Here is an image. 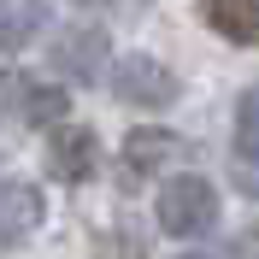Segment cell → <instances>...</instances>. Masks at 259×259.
<instances>
[{"label": "cell", "instance_id": "cell-5", "mask_svg": "<svg viewBox=\"0 0 259 259\" xmlns=\"http://www.w3.org/2000/svg\"><path fill=\"white\" fill-rule=\"evenodd\" d=\"M95 153H100V136L89 124H65L59 136H53V171H59L65 183L95 177Z\"/></svg>", "mask_w": 259, "mask_h": 259}, {"label": "cell", "instance_id": "cell-7", "mask_svg": "<svg viewBox=\"0 0 259 259\" xmlns=\"http://www.w3.org/2000/svg\"><path fill=\"white\" fill-rule=\"evenodd\" d=\"M171 153H183V142L171 136V130H136L124 142V171L130 177H147V171H159Z\"/></svg>", "mask_w": 259, "mask_h": 259}, {"label": "cell", "instance_id": "cell-11", "mask_svg": "<svg viewBox=\"0 0 259 259\" xmlns=\"http://www.w3.org/2000/svg\"><path fill=\"white\" fill-rule=\"evenodd\" d=\"M95 259H147L136 230H100L95 236Z\"/></svg>", "mask_w": 259, "mask_h": 259}, {"label": "cell", "instance_id": "cell-3", "mask_svg": "<svg viewBox=\"0 0 259 259\" xmlns=\"http://www.w3.org/2000/svg\"><path fill=\"white\" fill-rule=\"evenodd\" d=\"M41 218H48V194L35 189V183H24V177L0 183V247L30 242L35 230H41Z\"/></svg>", "mask_w": 259, "mask_h": 259}, {"label": "cell", "instance_id": "cell-4", "mask_svg": "<svg viewBox=\"0 0 259 259\" xmlns=\"http://www.w3.org/2000/svg\"><path fill=\"white\" fill-rule=\"evenodd\" d=\"M106 53H112V41H106V30H100V24H77V30L53 35V65H59L65 77L95 82L100 65H106Z\"/></svg>", "mask_w": 259, "mask_h": 259}, {"label": "cell", "instance_id": "cell-12", "mask_svg": "<svg viewBox=\"0 0 259 259\" xmlns=\"http://www.w3.org/2000/svg\"><path fill=\"white\" fill-rule=\"evenodd\" d=\"M236 183H242V189L259 200V159H242V165H236Z\"/></svg>", "mask_w": 259, "mask_h": 259}, {"label": "cell", "instance_id": "cell-13", "mask_svg": "<svg viewBox=\"0 0 259 259\" xmlns=\"http://www.w3.org/2000/svg\"><path fill=\"white\" fill-rule=\"evenodd\" d=\"M177 259H224V253H212V247H189V253H177Z\"/></svg>", "mask_w": 259, "mask_h": 259}, {"label": "cell", "instance_id": "cell-6", "mask_svg": "<svg viewBox=\"0 0 259 259\" xmlns=\"http://www.w3.org/2000/svg\"><path fill=\"white\" fill-rule=\"evenodd\" d=\"M206 30H218L224 41H247L259 48V0H200Z\"/></svg>", "mask_w": 259, "mask_h": 259}, {"label": "cell", "instance_id": "cell-14", "mask_svg": "<svg viewBox=\"0 0 259 259\" xmlns=\"http://www.w3.org/2000/svg\"><path fill=\"white\" fill-rule=\"evenodd\" d=\"M82 6H95V0H82Z\"/></svg>", "mask_w": 259, "mask_h": 259}, {"label": "cell", "instance_id": "cell-9", "mask_svg": "<svg viewBox=\"0 0 259 259\" xmlns=\"http://www.w3.org/2000/svg\"><path fill=\"white\" fill-rule=\"evenodd\" d=\"M236 153L259 159V89H247L242 106H236Z\"/></svg>", "mask_w": 259, "mask_h": 259}, {"label": "cell", "instance_id": "cell-10", "mask_svg": "<svg viewBox=\"0 0 259 259\" xmlns=\"http://www.w3.org/2000/svg\"><path fill=\"white\" fill-rule=\"evenodd\" d=\"M65 106V89H24V124H59Z\"/></svg>", "mask_w": 259, "mask_h": 259}, {"label": "cell", "instance_id": "cell-2", "mask_svg": "<svg viewBox=\"0 0 259 259\" xmlns=\"http://www.w3.org/2000/svg\"><path fill=\"white\" fill-rule=\"evenodd\" d=\"M112 89L130 106H165V100H177V71L153 53H124L112 71Z\"/></svg>", "mask_w": 259, "mask_h": 259}, {"label": "cell", "instance_id": "cell-1", "mask_svg": "<svg viewBox=\"0 0 259 259\" xmlns=\"http://www.w3.org/2000/svg\"><path fill=\"white\" fill-rule=\"evenodd\" d=\"M218 224V189L206 177H171L159 189V230L177 236V242H194Z\"/></svg>", "mask_w": 259, "mask_h": 259}, {"label": "cell", "instance_id": "cell-8", "mask_svg": "<svg viewBox=\"0 0 259 259\" xmlns=\"http://www.w3.org/2000/svg\"><path fill=\"white\" fill-rule=\"evenodd\" d=\"M41 24H48L41 0H0V53H18L24 41H35Z\"/></svg>", "mask_w": 259, "mask_h": 259}]
</instances>
